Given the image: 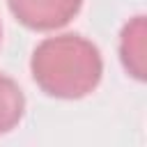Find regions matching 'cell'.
<instances>
[{"instance_id":"5","label":"cell","mask_w":147,"mask_h":147,"mask_svg":"<svg viewBox=\"0 0 147 147\" xmlns=\"http://www.w3.org/2000/svg\"><path fill=\"white\" fill-rule=\"evenodd\" d=\"M0 37H2V30H0Z\"/></svg>"},{"instance_id":"3","label":"cell","mask_w":147,"mask_h":147,"mask_svg":"<svg viewBox=\"0 0 147 147\" xmlns=\"http://www.w3.org/2000/svg\"><path fill=\"white\" fill-rule=\"evenodd\" d=\"M119 57H122L124 69L133 78H138V80L145 78V71H147V23H145V16H136L124 25L122 37H119Z\"/></svg>"},{"instance_id":"1","label":"cell","mask_w":147,"mask_h":147,"mask_svg":"<svg viewBox=\"0 0 147 147\" xmlns=\"http://www.w3.org/2000/svg\"><path fill=\"white\" fill-rule=\"evenodd\" d=\"M34 83L57 99L87 96L101 80L103 62L99 48L80 34L44 39L30 60Z\"/></svg>"},{"instance_id":"4","label":"cell","mask_w":147,"mask_h":147,"mask_svg":"<svg viewBox=\"0 0 147 147\" xmlns=\"http://www.w3.org/2000/svg\"><path fill=\"white\" fill-rule=\"evenodd\" d=\"M25 110V99L21 87L5 74H0V133L11 131Z\"/></svg>"},{"instance_id":"2","label":"cell","mask_w":147,"mask_h":147,"mask_svg":"<svg viewBox=\"0 0 147 147\" xmlns=\"http://www.w3.org/2000/svg\"><path fill=\"white\" fill-rule=\"evenodd\" d=\"M11 14L30 30L48 32L67 25L80 9L83 0H7Z\"/></svg>"}]
</instances>
